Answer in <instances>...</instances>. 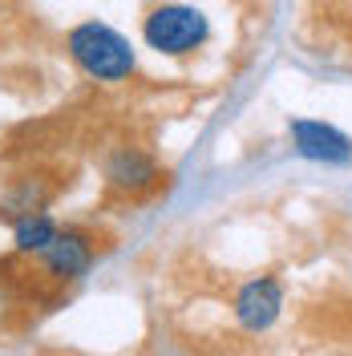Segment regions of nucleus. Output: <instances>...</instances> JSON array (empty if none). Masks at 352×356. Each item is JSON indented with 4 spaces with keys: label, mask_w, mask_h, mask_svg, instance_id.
Segmentation results:
<instances>
[{
    "label": "nucleus",
    "mask_w": 352,
    "mask_h": 356,
    "mask_svg": "<svg viewBox=\"0 0 352 356\" xmlns=\"http://www.w3.org/2000/svg\"><path fill=\"white\" fill-rule=\"evenodd\" d=\"M41 264L57 275V280H81L93 267V239L86 231H57L49 247L41 251Z\"/></svg>",
    "instance_id": "5"
},
{
    "label": "nucleus",
    "mask_w": 352,
    "mask_h": 356,
    "mask_svg": "<svg viewBox=\"0 0 352 356\" xmlns=\"http://www.w3.org/2000/svg\"><path fill=\"white\" fill-rule=\"evenodd\" d=\"M284 312V284L275 275H259L251 284H243V291L235 296V320L247 332H267Z\"/></svg>",
    "instance_id": "4"
},
{
    "label": "nucleus",
    "mask_w": 352,
    "mask_h": 356,
    "mask_svg": "<svg viewBox=\"0 0 352 356\" xmlns=\"http://www.w3.org/2000/svg\"><path fill=\"white\" fill-rule=\"evenodd\" d=\"M211 37V21L195 4H158L142 21V41L162 57H191Z\"/></svg>",
    "instance_id": "2"
},
{
    "label": "nucleus",
    "mask_w": 352,
    "mask_h": 356,
    "mask_svg": "<svg viewBox=\"0 0 352 356\" xmlns=\"http://www.w3.org/2000/svg\"><path fill=\"white\" fill-rule=\"evenodd\" d=\"M291 146H296V154L308 158V162H324V166L352 162L349 134H340L336 126L320 122V118H296L291 122Z\"/></svg>",
    "instance_id": "3"
},
{
    "label": "nucleus",
    "mask_w": 352,
    "mask_h": 356,
    "mask_svg": "<svg viewBox=\"0 0 352 356\" xmlns=\"http://www.w3.org/2000/svg\"><path fill=\"white\" fill-rule=\"evenodd\" d=\"M106 178H110V186L134 195V191H146L158 182V162L138 146H122L106 158Z\"/></svg>",
    "instance_id": "6"
},
{
    "label": "nucleus",
    "mask_w": 352,
    "mask_h": 356,
    "mask_svg": "<svg viewBox=\"0 0 352 356\" xmlns=\"http://www.w3.org/2000/svg\"><path fill=\"white\" fill-rule=\"evenodd\" d=\"M65 49H69V61L81 69L86 77L93 81H130L134 69H138V57H134V44L110 29V24L102 21H81L69 29L65 37Z\"/></svg>",
    "instance_id": "1"
},
{
    "label": "nucleus",
    "mask_w": 352,
    "mask_h": 356,
    "mask_svg": "<svg viewBox=\"0 0 352 356\" xmlns=\"http://www.w3.org/2000/svg\"><path fill=\"white\" fill-rule=\"evenodd\" d=\"M57 231H61V227H57L53 215H45V211H24V215H17V222H13V243H17V251H24V255H41Z\"/></svg>",
    "instance_id": "7"
}]
</instances>
